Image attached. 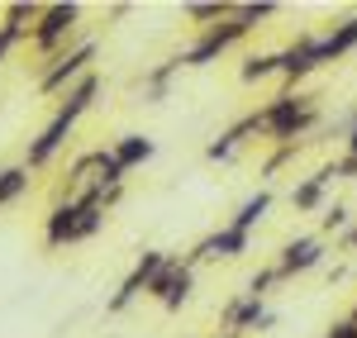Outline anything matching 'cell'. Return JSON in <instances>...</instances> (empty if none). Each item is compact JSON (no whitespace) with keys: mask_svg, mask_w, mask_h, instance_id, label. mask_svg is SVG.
Returning <instances> with one entry per match:
<instances>
[{"mask_svg":"<svg viewBox=\"0 0 357 338\" xmlns=\"http://www.w3.org/2000/svg\"><path fill=\"white\" fill-rule=\"evenodd\" d=\"M267 77H281V48L276 53H252L238 67V82L243 86H257V82H267Z\"/></svg>","mask_w":357,"mask_h":338,"instance_id":"obj_20","label":"cell"},{"mask_svg":"<svg viewBox=\"0 0 357 338\" xmlns=\"http://www.w3.org/2000/svg\"><path fill=\"white\" fill-rule=\"evenodd\" d=\"M176 72H181L176 53L167 57V62H158V67L143 77V100H148V105H162V100H167V86H172V77H176Z\"/></svg>","mask_w":357,"mask_h":338,"instance_id":"obj_19","label":"cell"},{"mask_svg":"<svg viewBox=\"0 0 357 338\" xmlns=\"http://www.w3.org/2000/svg\"><path fill=\"white\" fill-rule=\"evenodd\" d=\"M348 324H353V329H357V305H353V314H348Z\"/></svg>","mask_w":357,"mask_h":338,"instance_id":"obj_30","label":"cell"},{"mask_svg":"<svg viewBox=\"0 0 357 338\" xmlns=\"http://www.w3.org/2000/svg\"><path fill=\"white\" fill-rule=\"evenodd\" d=\"M24 191H29V167H24V162L0 167V210L15 205V200H24Z\"/></svg>","mask_w":357,"mask_h":338,"instance_id":"obj_22","label":"cell"},{"mask_svg":"<svg viewBox=\"0 0 357 338\" xmlns=\"http://www.w3.org/2000/svg\"><path fill=\"white\" fill-rule=\"evenodd\" d=\"M248 248H252V233L224 224V229H215V233H205L191 253H186V262H191V267H200V262H220V257H224V262H234V257H243Z\"/></svg>","mask_w":357,"mask_h":338,"instance_id":"obj_11","label":"cell"},{"mask_svg":"<svg viewBox=\"0 0 357 338\" xmlns=\"http://www.w3.org/2000/svg\"><path fill=\"white\" fill-rule=\"evenodd\" d=\"M105 205L100 200H53V210L43 215V243L48 248H72L86 243L105 229Z\"/></svg>","mask_w":357,"mask_h":338,"instance_id":"obj_3","label":"cell"},{"mask_svg":"<svg viewBox=\"0 0 357 338\" xmlns=\"http://www.w3.org/2000/svg\"><path fill=\"white\" fill-rule=\"evenodd\" d=\"M348 215H353V210H348L343 200H333L329 210L319 215V238H324V233H338V238H343V233L353 229V220H348Z\"/></svg>","mask_w":357,"mask_h":338,"instance_id":"obj_23","label":"cell"},{"mask_svg":"<svg viewBox=\"0 0 357 338\" xmlns=\"http://www.w3.org/2000/svg\"><path fill=\"white\" fill-rule=\"evenodd\" d=\"M167 257H172L167 248H143L138 262L129 267V277L114 286V295L105 300V314H129V305H134L138 295H148V286L158 282V272L167 267Z\"/></svg>","mask_w":357,"mask_h":338,"instance_id":"obj_7","label":"cell"},{"mask_svg":"<svg viewBox=\"0 0 357 338\" xmlns=\"http://www.w3.org/2000/svg\"><path fill=\"white\" fill-rule=\"evenodd\" d=\"M96 95H100V72H91V77H82V82L72 86L62 100H57V110H53V119L29 139V148H24V167L29 171H43V167H53L57 162V153L67 148V139H72V129L86 119V110L96 105Z\"/></svg>","mask_w":357,"mask_h":338,"instance_id":"obj_1","label":"cell"},{"mask_svg":"<svg viewBox=\"0 0 357 338\" xmlns=\"http://www.w3.org/2000/svg\"><path fill=\"white\" fill-rule=\"evenodd\" d=\"M43 10H48V5H38V0H15V5H5L0 24L15 29L20 38H33V29H38V20H43Z\"/></svg>","mask_w":357,"mask_h":338,"instance_id":"obj_18","label":"cell"},{"mask_svg":"<svg viewBox=\"0 0 357 338\" xmlns=\"http://www.w3.org/2000/svg\"><path fill=\"white\" fill-rule=\"evenodd\" d=\"M333 176L338 181L357 176V129H348V139H343V158H333Z\"/></svg>","mask_w":357,"mask_h":338,"instance_id":"obj_24","label":"cell"},{"mask_svg":"<svg viewBox=\"0 0 357 338\" xmlns=\"http://www.w3.org/2000/svg\"><path fill=\"white\" fill-rule=\"evenodd\" d=\"M20 43H29V38H20V33H15V29H5V24H0V62H5V57L15 53V48H20Z\"/></svg>","mask_w":357,"mask_h":338,"instance_id":"obj_26","label":"cell"},{"mask_svg":"<svg viewBox=\"0 0 357 338\" xmlns=\"http://www.w3.org/2000/svg\"><path fill=\"white\" fill-rule=\"evenodd\" d=\"M333 181H338V176H333V162L319 167L314 176H301V181L291 186V210H296V215H324V210H329V186Z\"/></svg>","mask_w":357,"mask_h":338,"instance_id":"obj_13","label":"cell"},{"mask_svg":"<svg viewBox=\"0 0 357 338\" xmlns=\"http://www.w3.org/2000/svg\"><path fill=\"white\" fill-rule=\"evenodd\" d=\"M324 338H357V329H353V324H348V319H338V324H333V329H329V334H324Z\"/></svg>","mask_w":357,"mask_h":338,"instance_id":"obj_27","label":"cell"},{"mask_svg":"<svg viewBox=\"0 0 357 338\" xmlns=\"http://www.w3.org/2000/svg\"><path fill=\"white\" fill-rule=\"evenodd\" d=\"M338 243H343V257H353V253H357V224L348 229V233H343V238H338Z\"/></svg>","mask_w":357,"mask_h":338,"instance_id":"obj_28","label":"cell"},{"mask_svg":"<svg viewBox=\"0 0 357 338\" xmlns=\"http://www.w3.org/2000/svg\"><path fill=\"white\" fill-rule=\"evenodd\" d=\"M248 33H252V29H248L243 20H238V5H234V15H229L224 24L200 29L191 43H186V48L176 53V62H181V67H210V62H220V57L229 53V48H238Z\"/></svg>","mask_w":357,"mask_h":338,"instance_id":"obj_6","label":"cell"},{"mask_svg":"<svg viewBox=\"0 0 357 338\" xmlns=\"http://www.w3.org/2000/svg\"><path fill=\"white\" fill-rule=\"evenodd\" d=\"M181 15H186L195 29H210V24H224V20L234 15V5H229V0H195V5H186Z\"/></svg>","mask_w":357,"mask_h":338,"instance_id":"obj_21","label":"cell"},{"mask_svg":"<svg viewBox=\"0 0 357 338\" xmlns=\"http://www.w3.org/2000/svg\"><path fill=\"white\" fill-rule=\"evenodd\" d=\"M348 129H357V105H353V114H348Z\"/></svg>","mask_w":357,"mask_h":338,"instance_id":"obj_29","label":"cell"},{"mask_svg":"<svg viewBox=\"0 0 357 338\" xmlns=\"http://www.w3.org/2000/svg\"><path fill=\"white\" fill-rule=\"evenodd\" d=\"M310 72H319V57H314V33H296V38L281 48V91H296Z\"/></svg>","mask_w":357,"mask_h":338,"instance_id":"obj_12","label":"cell"},{"mask_svg":"<svg viewBox=\"0 0 357 338\" xmlns=\"http://www.w3.org/2000/svg\"><path fill=\"white\" fill-rule=\"evenodd\" d=\"M220 338H238V334H220Z\"/></svg>","mask_w":357,"mask_h":338,"instance_id":"obj_31","label":"cell"},{"mask_svg":"<svg viewBox=\"0 0 357 338\" xmlns=\"http://www.w3.org/2000/svg\"><path fill=\"white\" fill-rule=\"evenodd\" d=\"M110 153H114V162H119L124 171H134V167H143V162H153L158 143L148 139V134H119V139L110 143Z\"/></svg>","mask_w":357,"mask_h":338,"instance_id":"obj_16","label":"cell"},{"mask_svg":"<svg viewBox=\"0 0 357 338\" xmlns=\"http://www.w3.org/2000/svg\"><path fill=\"white\" fill-rule=\"evenodd\" d=\"M272 286H286V282H281V272H276V262H272V267H257V272L248 277V295L267 300V291H272Z\"/></svg>","mask_w":357,"mask_h":338,"instance_id":"obj_25","label":"cell"},{"mask_svg":"<svg viewBox=\"0 0 357 338\" xmlns=\"http://www.w3.org/2000/svg\"><path fill=\"white\" fill-rule=\"evenodd\" d=\"M77 29H82V5H77V0H57V5L43 10V20L33 29L29 48L43 57V62H53V57H62L77 43Z\"/></svg>","mask_w":357,"mask_h":338,"instance_id":"obj_5","label":"cell"},{"mask_svg":"<svg viewBox=\"0 0 357 338\" xmlns=\"http://www.w3.org/2000/svg\"><path fill=\"white\" fill-rule=\"evenodd\" d=\"M96 57H100V43L96 38H77L72 48L53 62H38V95H48V100H62L72 86L91 77L96 72Z\"/></svg>","mask_w":357,"mask_h":338,"instance_id":"obj_4","label":"cell"},{"mask_svg":"<svg viewBox=\"0 0 357 338\" xmlns=\"http://www.w3.org/2000/svg\"><path fill=\"white\" fill-rule=\"evenodd\" d=\"M191 291H195V267L186 262V257H176V253L167 257V267L158 272V282L148 286V295H153V300H158L167 314L181 310V305L191 300Z\"/></svg>","mask_w":357,"mask_h":338,"instance_id":"obj_9","label":"cell"},{"mask_svg":"<svg viewBox=\"0 0 357 338\" xmlns=\"http://www.w3.org/2000/svg\"><path fill=\"white\" fill-rule=\"evenodd\" d=\"M324 257H329V243H324L319 233H301V238H291V243L276 253V272H281V282H296L305 272H314Z\"/></svg>","mask_w":357,"mask_h":338,"instance_id":"obj_10","label":"cell"},{"mask_svg":"<svg viewBox=\"0 0 357 338\" xmlns=\"http://www.w3.org/2000/svg\"><path fill=\"white\" fill-rule=\"evenodd\" d=\"M248 139H257V114H252V110H248L243 119H234L229 129H220V139L205 143V162H229Z\"/></svg>","mask_w":357,"mask_h":338,"instance_id":"obj_15","label":"cell"},{"mask_svg":"<svg viewBox=\"0 0 357 338\" xmlns=\"http://www.w3.org/2000/svg\"><path fill=\"white\" fill-rule=\"evenodd\" d=\"M220 324L224 334H267V329H276V314L267 310V300H257V295H248V291H238V295H229L220 310Z\"/></svg>","mask_w":357,"mask_h":338,"instance_id":"obj_8","label":"cell"},{"mask_svg":"<svg viewBox=\"0 0 357 338\" xmlns=\"http://www.w3.org/2000/svg\"><path fill=\"white\" fill-rule=\"evenodd\" d=\"M252 114H257V139L281 148V143H301L319 124V100L310 91H276L272 100Z\"/></svg>","mask_w":357,"mask_h":338,"instance_id":"obj_2","label":"cell"},{"mask_svg":"<svg viewBox=\"0 0 357 338\" xmlns=\"http://www.w3.org/2000/svg\"><path fill=\"white\" fill-rule=\"evenodd\" d=\"M348 53H357V15L329 24L324 33H314V57H319V67H324V62H338V57H348Z\"/></svg>","mask_w":357,"mask_h":338,"instance_id":"obj_14","label":"cell"},{"mask_svg":"<svg viewBox=\"0 0 357 338\" xmlns=\"http://www.w3.org/2000/svg\"><path fill=\"white\" fill-rule=\"evenodd\" d=\"M272 205H276L272 186H262V191H252V196H248L243 205L234 210V220H229V224H234V229H243V233H252V229H257L262 220H267V215H272Z\"/></svg>","mask_w":357,"mask_h":338,"instance_id":"obj_17","label":"cell"}]
</instances>
